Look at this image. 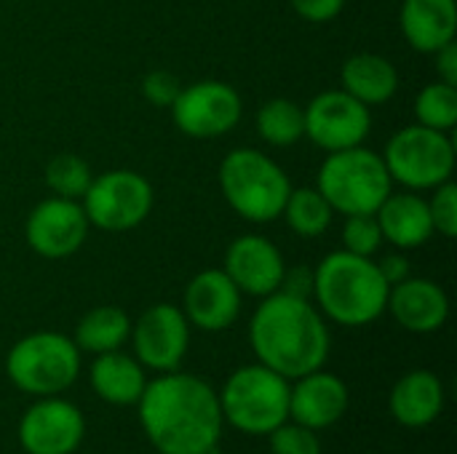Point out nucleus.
I'll return each instance as SVG.
<instances>
[{
	"label": "nucleus",
	"mask_w": 457,
	"mask_h": 454,
	"mask_svg": "<svg viewBox=\"0 0 457 454\" xmlns=\"http://www.w3.org/2000/svg\"><path fill=\"white\" fill-rule=\"evenodd\" d=\"M153 185L131 169H112L91 179L80 198L88 225L107 233H126L142 225L153 211Z\"/></svg>",
	"instance_id": "nucleus-9"
},
{
	"label": "nucleus",
	"mask_w": 457,
	"mask_h": 454,
	"mask_svg": "<svg viewBox=\"0 0 457 454\" xmlns=\"http://www.w3.org/2000/svg\"><path fill=\"white\" fill-rule=\"evenodd\" d=\"M222 270L238 286L241 294L268 297L281 289L287 262L281 249L270 238L249 233V235H238L228 246Z\"/></svg>",
	"instance_id": "nucleus-15"
},
{
	"label": "nucleus",
	"mask_w": 457,
	"mask_h": 454,
	"mask_svg": "<svg viewBox=\"0 0 457 454\" xmlns=\"http://www.w3.org/2000/svg\"><path fill=\"white\" fill-rule=\"evenodd\" d=\"M137 361L155 372H174L190 345V324L171 302L147 308L137 326H131Z\"/></svg>",
	"instance_id": "nucleus-13"
},
{
	"label": "nucleus",
	"mask_w": 457,
	"mask_h": 454,
	"mask_svg": "<svg viewBox=\"0 0 457 454\" xmlns=\"http://www.w3.org/2000/svg\"><path fill=\"white\" fill-rule=\"evenodd\" d=\"M86 433L78 407L62 399L32 404L19 423V444L27 454H72Z\"/></svg>",
	"instance_id": "nucleus-14"
},
{
	"label": "nucleus",
	"mask_w": 457,
	"mask_h": 454,
	"mask_svg": "<svg viewBox=\"0 0 457 454\" xmlns=\"http://www.w3.org/2000/svg\"><path fill=\"white\" fill-rule=\"evenodd\" d=\"M220 409L233 428L265 436L289 420V380L262 364L241 367L228 377Z\"/></svg>",
	"instance_id": "nucleus-6"
},
{
	"label": "nucleus",
	"mask_w": 457,
	"mask_h": 454,
	"mask_svg": "<svg viewBox=\"0 0 457 454\" xmlns=\"http://www.w3.org/2000/svg\"><path fill=\"white\" fill-rule=\"evenodd\" d=\"M394 182L407 190H434L453 179L455 144L447 131H436L420 123L399 128L380 153Z\"/></svg>",
	"instance_id": "nucleus-8"
},
{
	"label": "nucleus",
	"mask_w": 457,
	"mask_h": 454,
	"mask_svg": "<svg viewBox=\"0 0 457 454\" xmlns=\"http://www.w3.org/2000/svg\"><path fill=\"white\" fill-rule=\"evenodd\" d=\"M289 230L300 238H319L332 225V206L316 187H292L287 206L281 211Z\"/></svg>",
	"instance_id": "nucleus-26"
},
{
	"label": "nucleus",
	"mask_w": 457,
	"mask_h": 454,
	"mask_svg": "<svg viewBox=\"0 0 457 454\" xmlns=\"http://www.w3.org/2000/svg\"><path fill=\"white\" fill-rule=\"evenodd\" d=\"M249 340L260 364L287 380L321 369L332 345L324 316L305 297L287 292L262 297L249 324Z\"/></svg>",
	"instance_id": "nucleus-2"
},
{
	"label": "nucleus",
	"mask_w": 457,
	"mask_h": 454,
	"mask_svg": "<svg viewBox=\"0 0 457 454\" xmlns=\"http://www.w3.org/2000/svg\"><path fill=\"white\" fill-rule=\"evenodd\" d=\"M145 372L142 364L120 351L99 353L91 367V388L99 399L115 407H131L139 401L145 391Z\"/></svg>",
	"instance_id": "nucleus-23"
},
{
	"label": "nucleus",
	"mask_w": 457,
	"mask_h": 454,
	"mask_svg": "<svg viewBox=\"0 0 457 454\" xmlns=\"http://www.w3.org/2000/svg\"><path fill=\"white\" fill-rule=\"evenodd\" d=\"M129 337H131V318L126 316V310L115 305H102L88 310L75 329L78 351L96 353V356L118 351Z\"/></svg>",
	"instance_id": "nucleus-24"
},
{
	"label": "nucleus",
	"mask_w": 457,
	"mask_h": 454,
	"mask_svg": "<svg viewBox=\"0 0 457 454\" xmlns=\"http://www.w3.org/2000/svg\"><path fill=\"white\" fill-rule=\"evenodd\" d=\"M270 452L273 454H321V444L316 439V431L300 425V423H281L276 431H270Z\"/></svg>",
	"instance_id": "nucleus-31"
},
{
	"label": "nucleus",
	"mask_w": 457,
	"mask_h": 454,
	"mask_svg": "<svg viewBox=\"0 0 457 454\" xmlns=\"http://www.w3.org/2000/svg\"><path fill=\"white\" fill-rule=\"evenodd\" d=\"M428 214L434 222V233L445 238L457 235V185L453 179L434 187V198L428 201Z\"/></svg>",
	"instance_id": "nucleus-30"
},
{
	"label": "nucleus",
	"mask_w": 457,
	"mask_h": 454,
	"mask_svg": "<svg viewBox=\"0 0 457 454\" xmlns=\"http://www.w3.org/2000/svg\"><path fill=\"white\" fill-rule=\"evenodd\" d=\"M220 190L238 217L265 225L281 217L292 182L270 155L254 147H238L220 163Z\"/></svg>",
	"instance_id": "nucleus-4"
},
{
	"label": "nucleus",
	"mask_w": 457,
	"mask_h": 454,
	"mask_svg": "<svg viewBox=\"0 0 457 454\" xmlns=\"http://www.w3.org/2000/svg\"><path fill=\"white\" fill-rule=\"evenodd\" d=\"M348 388L337 375L311 372L297 377V385L289 388V417L311 431L335 425L348 409Z\"/></svg>",
	"instance_id": "nucleus-17"
},
{
	"label": "nucleus",
	"mask_w": 457,
	"mask_h": 454,
	"mask_svg": "<svg viewBox=\"0 0 457 454\" xmlns=\"http://www.w3.org/2000/svg\"><path fill=\"white\" fill-rule=\"evenodd\" d=\"M300 19L311 24H327L345 8V0H289Z\"/></svg>",
	"instance_id": "nucleus-33"
},
{
	"label": "nucleus",
	"mask_w": 457,
	"mask_h": 454,
	"mask_svg": "<svg viewBox=\"0 0 457 454\" xmlns=\"http://www.w3.org/2000/svg\"><path fill=\"white\" fill-rule=\"evenodd\" d=\"M383 241L396 249H420L434 235V222L428 214V201L420 198L415 190L394 193L380 203L375 211Z\"/></svg>",
	"instance_id": "nucleus-19"
},
{
	"label": "nucleus",
	"mask_w": 457,
	"mask_h": 454,
	"mask_svg": "<svg viewBox=\"0 0 457 454\" xmlns=\"http://www.w3.org/2000/svg\"><path fill=\"white\" fill-rule=\"evenodd\" d=\"M5 372L8 380L24 393L56 396L78 380L80 351L59 332H35L11 348Z\"/></svg>",
	"instance_id": "nucleus-7"
},
{
	"label": "nucleus",
	"mask_w": 457,
	"mask_h": 454,
	"mask_svg": "<svg viewBox=\"0 0 457 454\" xmlns=\"http://www.w3.org/2000/svg\"><path fill=\"white\" fill-rule=\"evenodd\" d=\"M185 318L204 332H222L241 313V292L225 270L209 268L190 278L185 289Z\"/></svg>",
	"instance_id": "nucleus-16"
},
{
	"label": "nucleus",
	"mask_w": 457,
	"mask_h": 454,
	"mask_svg": "<svg viewBox=\"0 0 457 454\" xmlns=\"http://www.w3.org/2000/svg\"><path fill=\"white\" fill-rule=\"evenodd\" d=\"M171 110L174 126L193 139H217L233 131L241 120V94L222 80H198L182 86Z\"/></svg>",
	"instance_id": "nucleus-10"
},
{
	"label": "nucleus",
	"mask_w": 457,
	"mask_h": 454,
	"mask_svg": "<svg viewBox=\"0 0 457 454\" xmlns=\"http://www.w3.org/2000/svg\"><path fill=\"white\" fill-rule=\"evenodd\" d=\"M378 270L383 273V278H386L388 286H396V284H402L404 278H410V260H407L404 254L394 252V254H386V257L378 262Z\"/></svg>",
	"instance_id": "nucleus-35"
},
{
	"label": "nucleus",
	"mask_w": 457,
	"mask_h": 454,
	"mask_svg": "<svg viewBox=\"0 0 457 454\" xmlns=\"http://www.w3.org/2000/svg\"><path fill=\"white\" fill-rule=\"evenodd\" d=\"M383 246V233L375 214H351L343 222V249L359 257H372Z\"/></svg>",
	"instance_id": "nucleus-29"
},
{
	"label": "nucleus",
	"mask_w": 457,
	"mask_h": 454,
	"mask_svg": "<svg viewBox=\"0 0 457 454\" xmlns=\"http://www.w3.org/2000/svg\"><path fill=\"white\" fill-rule=\"evenodd\" d=\"M391 286L372 257L345 249L327 254L313 270V297L321 316L340 326H367L386 313Z\"/></svg>",
	"instance_id": "nucleus-3"
},
{
	"label": "nucleus",
	"mask_w": 457,
	"mask_h": 454,
	"mask_svg": "<svg viewBox=\"0 0 457 454\" xmlns=\"http://www.w3.org/2000/svg\"><path fill=\"white\" fill-rule=\"evenodd\" d=\"M91 179H94L91 166L75 153H59L46 163V185L59 198L80 201Z\"/></svg>",
	"instance_id": "nucleus-28"
},
{
	"label": "nucleus",
	"mask_w": 457,
	"mask_h": 454,
	"mask_svg": "<svg viewBox=\"0 0 457 454\" xmlns=\"http://www.w3.org/2000/svg\"><path fill=\"white\" fill-rule=\"evenodd\" d=\"M445 409V388L434 372L415 369L391 391V415L404 428H426Z\"/></svg>",
	"instance_id": "nucleus-21"
},
{
	"label": "nucleus",
	"mask_w": 457,
	"mask_h": 454,
	"mask_svg": "<svg viewBox=\"0 0 457 454\" xmlns=\"http://www.w3.org/2000/svg\"><path fill=\"white\" fill-rule=\"evenodd\" d=\"M386 310H391L396 324L407 332L431 334L445 326L450 316V300L439 284L410 276L402 284L391 286Z\"/></svg>",
	"instance_id": "nucleus-18"
},
{
	"label": "nucleus",
	"mask_w": 457,
	"mask_h": 454,
	"mask_svg": "<svg viewBox=\"0 0 457 454\" xmlns=\"http://www.w3.org/2000/svg\"><path fill=\"white\" fill-rule=\"evenodd\" d=\"M316 190L327 198L335 214H375L391 195L394 179L380 153L364 144L327 153L319 166Z\"/></svg>",
	"instance_id": "nucleus-5"
},
{
	"label": "nucleus",
	"mask_w": 457,
	"mask_h": 454,
	"mask_svg": "<svg viewBox=\"0 0 457 454\" xmlns=\"http://www.w3.org/2000/svg\"><path fill=\"white\" fill-rule=\"evenodd\" d=\"M179 91H182V83L169 70H153L142 80V94L155 107H171Z\"/></svg>",
	"instance_id": "nucleus-32"
},
{
	"label": "nucleus",
	"mask_w": 457,
	"mask_h": 454,
	"mask_svg": "<svg viewBox=\"0 0 457 454\" xmlns=\"http://www.w3.org/2000/svg\"><path fill=\"white\" fill-rule=\"evenodd\" d=\"M340 88L367 107L386 104L399 88V72L391 59L361 51L343 62Z\"/></svg>",
	"instance_id": "nucleus-22"
},
{
	"label": "nucleus",
	"mask_w": 457,
	"mask_h": 454,
	"mask_svg": "<svg viewBox=\"0 0 457 454\" xmlns=\"http://www.w3.org/2000/svg\"><path fill=\"white\" fill-rule=\"evenodd\" d=\"M436 75L442 83H450V86H457V43H447L442 45L436 54Z\"/></svg>",
	"instance_id": "nucleus-36"
},
{
	"label": "nucleus",
	"mask_w": 457,
	"mask_h": 454,
	"mask_svg": "<svg viewBox=\"0 0 457 454\" xmlns=\"http://www.w3.org/2000/svg\"><path fill=\"white\" fill-rule=\"evenodd\" d=\"M404 40L420 54H436L457 35L455 0H404L399 11Z\"/></svg>",
	"instance_id": "nucleus-20"
},
{
	"label": "nucleus",
	"mask_w": 457,
	"mask_h": 454,
	"mask_svg": "<svg viewBox=\"0 0 457 454\" xmlns=\"http://www.w3.org/2000/svg\"><path fill=\"white\" fill-rule=\"evenodd\" d=\"M278 292H287V294H295V297H305L313 294V270L308 268H287L284 273V281H281V289Z\"/></svg>",
	"instance_id": "nucleus-34"
},
{
	"label": "nucleus",
	"mask_w": 457,
	"mask_h": 454,
	"mask_svg": "<svg viewBox=\"0 0 457 454\" xmlns=\"http://www.w3.org/2000/svg\"><path fill=\"white\" fill-rule=\"evenodd\" d=\"M139 420L161 454H209L222 433L220 396L198 377L163 372L139 396Z\"/></svg>",
	"instance_id": "nucleus-1"
},
{
	"label": "nucleus",
	"mask_w": 457,
	"mask_h": 454,
	"mask_svg": "<svg viewBox=\"0 0 457 454\" xmlns=\"http://www.w3.org/2000/svg\"><path fill=\"white\" fill-rule=\"evenodd\" d=\"M303 112L305 136L324 153L359 147L372 131V110L343 88L316 94Z\"/></svg>",
	"instance_id": "nucleus-11"
},
{
	"label": "nucleus",
	"mask_w": 457,
	"mask_h": 454,
	"mask_svg": "<svg viewBox=\"0 0 457 454\" xmlns=\"http://www.w3.org/2000/svg\"><path fill=\"white\" fill-rule=\"evenodd\" d=\"M257 134L270 147H292L305 136V112L292 99H268L254 118Z\"/></svg>",
	"instance_id": "nucleus-25"
},
{
	"label": "nucleus",
	"mask_w": 457,
	"mask_h": 454,
	"mask_svg": "<svg viewBox=\"0 0 457 454\" xmlns=\"http://www.w3.org/2000/svg\"><path fill=\"white\" fill-rule=\"evenodd\" d=\"M415 118L420 126L450 131L457 123V86L434 80L420 88L415 99Z\"/></svg>",
	"instance_id": "nucleus-27"
},
{
	"label": "nucleus",
	"mask_w": 457,
	"mask_h": 454,
	"mask_svg": "<svg viewBox=\"0 0 457 454\" xmlns=\"http://www.w3.org/2000/svg\"><path fill=\"white\" fill-rule=\"evenodd\" d=\"M88 227L91 225L80 201L54 195L29 211L24 222V238L27 246L43 260H67L86 244Z\"/></svg>",
	"instance_id": "nucleus-12"
}]
</instances>
